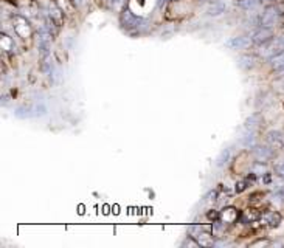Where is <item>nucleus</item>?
<instances>
[{"label": "nucleus", "mask_w": 284, "mask_h": 248, "mask_svg": "<svg viewBox=\"0 0 284 248\" xmlns=\"http://www.w3.org/2000/svg\"><path fill=\"white\" fill-rule=\"evenodd\" d=\"M13 28H14V33L22 39H28L31 36V27L27 22V19L22 16L13 17Z\"/></svg>", "instance_id": "1"}, {"label": "nucleus", "mask_w": 284, "mask_h": 248, "mask_svg": "<svg viewBox=\"0 0 284 248\" xmlns=\"http://www.w3.org/2000/svg\"><path fill=\"white\" fill-rule=\"evenodd\" d=\"M253 44V39L247 37V36H236V37H231L225 42V47L230 48V50H246Z\"/></svg>", "instance_id": "2"}, {"label": "nucleus", "mask_w": 284, "mask_h": 248, "mask_svg": "<svg viewBox=\"0 0 284 248\" xmlns=\"http://www.w3.org/2000/svg\"><path fill=\"white\" fill-rule=\"evenodd\" d=\"M278 19H280L278 9L275 6H269L266 11H264L262 17H261V25L272 28V27H275V24L278 22Z\"/></svg>", "instance_id": "3"}, {"label": "nucleus", "mask_w": 284, "mask_h": 248, "mask_svg": "<svg viewBox=\"0 0 284 248\" xmlns=\"http://www.w3.org/2000/svg\"><path fill=\"white\" fill-rule=\"evenodd\" d=\"M252 39H253V44H258V45H262V44L272 41V39H273L272 28H269V27H261L258 31L253 34Z\"/></svg>", "instance_id": "4"}, {"label": "nucleus", "mask_w": 284, "mask_h": 248, "mask_svg": "<svg viewBox=\"0 0 284 248\" xmlns=\"http://www.w3.org/2000/svg\"><path fill=\"white\" fill-rule=\"evenodd\" d=\"M238 217H239V213H238L236 208H233V206L225 208V210H222V213H221V220L224 223H234L238 220Z\"/></svg>", "instance_id": "5"}, {"label": "nucleus", "mask_w": 284, "mask_h": 248, "mask_svg": "<svg viewBox=\"0 0 284 248\" xmlns=\"http://www.w3.org/2000/svg\"><path fill=\"white\" fill-rule=\"evenodd\" d=\"M255 157H256L258 162H267L273 157V151L267 146H259V147H255Z\"/></svg>", "instance_id": "6"}, {"label": "nucleus", "mask_w": 284, "mask_h": 248, "mask_svg": "<svg viewBox=\"0 0 284 248\" xmlns=\"http://www.w3.org/2000/svg\"><path fill=\"white\" fill-rule=\"evenodd\" d=\"M267 141L273 147H283L284 146V134L280 131H272L267 134Z\"/></svg>", "instance_id": "7"}, {"label": "nucleus", "mask_w": 284, "mask_h": 248, "mask_svg": "<svg viewBox=\"0 0 284 248\" xmlns=\"http://www.w3.org/2000/svg\"><path fill=\"white\" fill-rule=\"evenodd\" d=\"M262 219H264V222H266L269 226H272V228H275V226H278L280 223H281V216H280V213H277V211H270V213H266L262 216Z\"/></svg>", "instance_id": "8"}, {"label": "nucleus", "mask_w": 284, "mask_h": 248, "mask_svg": "<svg viewBox=\"0 0 284 248\" xmlns=\"http://www.w3.org/2000/svg\"><path fill=\"white\" fill-rule=\"evenodd\" d=\"M270 67L277 72H284V52L270 57Z\"/></svg>", "instance_id": "9"}, {"label": "nucleus", "mask_w": 284, "mask_h": 248, "mask_svg": "<svg viewBox=\"0 0 284 248\" xmlns=\"http://www.w3.org/2000/svg\"><path fill=\"white\" fill-rule=\"evenodd\" d=\"M55 3L59 6V9L65 14H73V11H75V2H73V0H56Z\"/></svg>", "instance_id": "10"}, {"label": "nucleus", "mask_w": 284, "mask_h": 248, "mask_svg": "<svg viewBox=\"0 0 284 248\" xmlns=\"http://www.w3.org/2000/svg\"><path fill=\"white\" fill-rule=\"evenodd\" d=\"M238 65L242 68V70H250V68L255 67V57L253 56H241Z\"/></svg>", "instance_id": "11"}, {"label": "nucleus", "mask_w": 284, "mask_h": 248, "mask_svg": "<svg viewBox=\"0 0 284 248\" xmlns=\"http://www.w3.org/2000/svg\"><path fill=\"white\" fill-rule=\"evenodd\" d=\"M258 219H259V213L255 211V210H247V211H244V214L241 216V222L242 223H249V220L255 222V220H258Z\"/></svg>", "instance_id": "12"}, {"label": "nucleus", "mask_w": 284, "mask_h": 248, "mask_svg": "<svg viewBox=\"0 0 284 248\" xmlns=\"http://www.w3.org/2000/svg\"><path fill=\"white\" fill-rule=\"evenodd\" d=\"M198 242H199V245H203V247H211V245H214V241H213V237H211L210 234H199Z\"/></svg>", "instance_id": "13"}, {"label": "nucleus", "mask_w": 284, "mask_h": 248, "mask_svg": "<svg viewBox=\"0 0 284 248\" xmlns=\"http://www.w3.org/2000/svg\"><path fill=\"white\" fill-rule=\"evenodd\" d=\"M13 45H14L13 39L9 36H6V34H2V48L5 50V52H11Z\"/></svg>", "instance_id": "14"}, {"label": "nucleus", "mask_w": 284, "mask_h": 248, "mask_svg": "<svg viewBox=\"0 0 284 248\" xmlns=\"http://www.w3.org/2000/svg\"><path fill=\"white\" fill-rule=\"evenodd\" d=\"M228 157H230V151H228V149H224V151L219 154V157L216 158V165H218V166H222L224 163H227Z\"/></svg>", "instance_id": "15"}, {"label": "nucleus", "mask_w": 284, "mask_h": 248, "mask_svg": "<svg viewBox=\"0 0 284 248\" xmlns=\"http://www.w3.org/2000/svg\"><path fill=\"white\" fill-rule=\"evenodd\" d=\"M266 166L262 165V162H258L256 165L253 166V169H252V174H255V175H264L266 174Z\"/></svg>", "instance_id": "16"}, {"label": "nucleus", "mask_w": 284, "mask_h": 248, "mask_svg": "<svg viewBox=\"0 0 284 248\" xmlns=\"http://www.w3.org/2000/svg\"><path fill=\"white\" fill-rule=\"evenodd\" d=\"M242 144L246 146V147H250V146H253V144H255V137H253V134H249V135H246V138H244Z\"/></svg>", "instance_id": "17"}, {"label": "nucleus", "mask_w": 284, "mask_h": 248, "mask_svg": "<svg viewBox=\"0 0 284 248\" xmlns=\"http://www.w3.org/2000/svg\"><path fill=\"white\" fill-rule=\"evenodd\" d=\"M275 172H277L280 177H283V178H284V160L275 165Z\"/></svg>", "instance_id": "18"}, {"label": "nucleus", "mask_w": 284, "mask_h": 248, "mask_svg": "<svg viewBox=\"0 0 284 248\" xmlns=\"http://www.w3.org/2000/svg\"><path fill=\"white\" fill-rule=\"evenodd\" d=\"M247 185H249L247 180H241V182H238V183H236V193H242L244 190H247Z\"/></svg>", "instance_id": "19"}, {"label": "nucleus", "mask_w": 284, "mask_h": 248, "mask_svg": "<svg viewBox=\"0 0 284 248\" xmlns=\"http://www.w3.org/2000/svg\"><path fill=\"white\" fill-rule=\"evenodd\" d=\"M73 2H75V5H83L85 0H73Z\"/></svg>", "instance_id": "20"}, {"label": "nucleus", "mask_w": 284, "mask_h": 248, "mask_svg": "<svg viewBox=\"0 0 284 248\" xmlns=\"http://www.w3.org/2000/svg\"><path fill=\"white\" fill-rule=\"evenodd\" d=\"M116 2H124V0H116Z\"/></svg>", "instance_id": "21"}, {"label": "nucleus", "mask_w": 284, "mask_h": 248, "mask_svg": "<svg viewBox=\"0 0 284 248\" xmlns=\"http://www.w3.org/2000/svg\"><path fill=\"white\" fill-rule=\"evenodd\" d=\"M241 2H242V0H241Z\"/></svg>", "instance_id": "22"}]
</instances>
